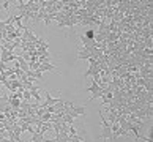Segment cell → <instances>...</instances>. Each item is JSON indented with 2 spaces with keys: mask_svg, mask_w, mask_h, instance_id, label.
<instances>
[{
  "mask_svg": "<svg viewBox=\"0 0 153 142\" xmlns=\"http://www.w3.org/2000/svg\"><path fill=\"white\" fill-rule=\"evenodd\" d=\"M99 117H101V125H103V131H101V137L104 142H109L112 141V129H111V123L107 122V118H106L104 115H103V112L99 110Z\"/></svg>",
  "mask_w": 153,
  "mask_h": 142,
  "instance_id": "cell-1",
  "label": "cell"
},
{
  "mask_svg": "<svg viewBox=\"0 0 153 142\" xmlns=\"http://www.w3.org/2000/svg\"><path fill=\"white\" fill-rule=\"evenodd\" d=\"M70 107H71V109H73L79 117H84V115H85V106H76V104L71 103V104H70Z\"/></svg>",
  "mask_w": 153,
  "mask_h": 142,
  "instance_id": "cell-2",
  "label": "cell"
},
{
  "mask_svg": "<svg viewBox=\"0 0 153 142\" xmlns=\"http://www.w3.org/2000/svg\"><path fill=\"white\" fill-rule=\"evenodd\" d=\"M99 85H98V82H95V81H92V85H90V87H87V92H96V90H99Z\"/></svg>",
  "mask_w": 153,
  "mask_h": 142,
  "instance_id": "cell-3",
  "label": "cell"
},
{
  "mask_svg": "<svg viewBox=\"0 0 153 142\" xmlns=\"http://www.w3.org/2000/svg\"><path fill=\"white\" fill-rule=\"evenodd\" d=\"M84 36H85L87 40H95V32H93L92 28H89V30L85 32V35H84Z\"/></svg>",
  "mask_w": 153,
  "mask_h": 142,
  "instance_id": "cell-4",
  "label": "cell"
},
{
  "mask_svg": "<svg viewBox=\"0 0 153 142\" xmlns=\"http://www.w3.org/2000/svg\"><path fill=\"white\" fill-rule=\"evenodd\" d=\"M7 81H8V79H7V76H5V73H0V82H2V84H5Z\"/></svg>",
  "mask_w": 153,
  "mask_h": 142,
  "instance_id": "cell-5",
  "label": "cell"
},
{
  "mask_svg": "<svg viewBox=\"0 0 153 142\" xmlns=\"http://www.w3.org/2000/svg\"><path fill=\"white\" fill-rule=\"evenodd\" d=\"M10 3H11V2H2V6H3V9H7V11H8V9H10Z\"/></svg>",
  "mask_w": 153,
  "mask_h": 142,
  "instance_id": "cell-6",
  "label": "cell"
}]
</instances>
